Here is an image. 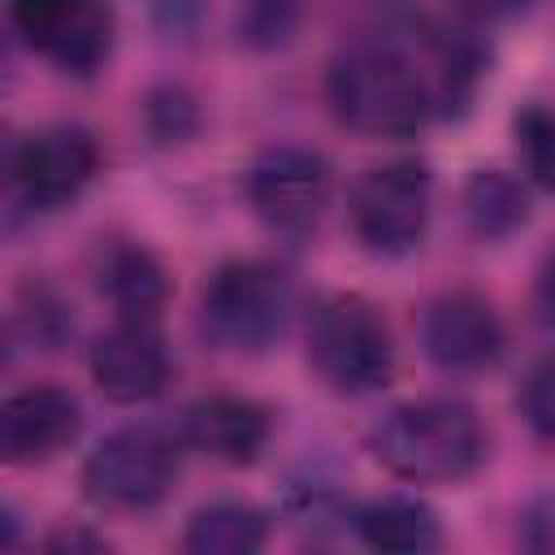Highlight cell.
Returning <instances> with one entry per match:
<instances>
[{"mask_svg": "<svg viewBox=\"0 0 555 555\" xmlns=\"http://www.w3.org/2000/svg\"><path fill=\"white\" fill-rule=\"evenodd\" d=\"M421 347L447 373H477L503 351V321L473 291L438 295L421 317Z\"/></svg>", "mask_w": 555, "mask_h": 555, "instance_id": "10", "label": "cell"}, {"mask_svg": "<svg viewBox=\"0 0 555 555\" xmlns=\"http://www.w3.org/2000/svg\"><path fill=\"white\" fill-rule=\"evenodd\" d=\"M264 538H269V516L260 507L221 499V503L199 507L186 520L182 546L191 555H251L264 546Z\"/></svg>", "mask_w": 555, "mask_h": 555, "instance_id": "16", "label": "cell"}, {"mask_svg": "<svg viewBox=\"0 0 555 555\" xmlns=\"http://www.w3.org/2000/svg\"><path fill=\"white\" fill-rule=\"evenodd\" d=\"M182 442L221 464H251L269 442V412L238 395H208L182 412Z\"/></svg>", "mask_w": 555, "mask_h": 555, "instance_id": "13", "label": "cell"}, {"mask_svg": "<svg viewBox=\"0 0 555 555\" xmlns=\"http://www.w3.org/2000/svg\"><path fill=\"white\" fill-rule=\"evenodd\" d=\"M100 291L108 295V304L121 317L152 321L169 295V278H165V264L147 247H117V251H108V260L100 269Z\"/></svg>", "mask_w": 555, "mask_h": 555, "instance_id": "17", "label": "cell"}, {"mask_svg": "<svg viewBox=\"0 0 555 555\" xmlns=\"http://www.w3.org/2000/svg\"><path fill=\"white\" fill-rule=\"evenodd\" d=\"M91 377L113 403H143L169 377L165 338L147 317H121L91 343Z\"/></svg>", "mask_w": 555, "mask_h": 555, "instance_id": "11", "label": "cell"}, {"mask_svg": "<svg viewBox=\"0 0 555 555\" xmlns=\"http://www.w3.org/2000/svg\"><path fill=\"white\" fill-rule=\"evenodd\" d=\"M147 130L156 143H186L199 130V108L182 87H160L147 100Z\"/></svg>", "mask_w": 555, "mask_h": 555, "instance_id": "20", "label": "cell"}, {"mask_svg": "<svg viewBox=\"0 0 555 555\" xmlns=\"http://www.w3.org/2000/svg\"><path fill=\"white\" fill-rule=\"evenodd\" d=\"M533 312L546 330H555V251L538 264V278H533Z\"/></svg>", "mask_w": 555, "mask_h": 555, "instance_id": "24", "label": "cell"}, {"mask_svg": "<svg viewBox=\"0 0 555 555\" xmlns=\"http://www.w3.org/2000/svg\"><path fill=\"white\" fill-rule=\"evenodd\" d=\"M373 460L403 481H464L486 460V434L460 399H412L369 429Z\"/></svg>", "mask_w": 555, "mask_h": 555, "instance_id": "2", "label": "cell"}, {"mask_svg": "<svg viewBox=\"0 0 555 555\" xmlns=\"http://www.w3.org/2000/svg\"><path fill=\"white\" fill-rule=\"evenodd\" d=\"M516 403H520L525 425H529L538 438L555 442V356H542V360L525 373Z\"/></svg>", "mask_w": 555, "mask_h": 555, "instance_id": "21", "label": "cell"}, {"mask_svg": "<svg viewBox=\"0 0 555 555\" xmlns=\"http://www.w3.org/2000/svg\"><path fill=\"white\" fill-rule=\"evenodd\" d=\"M147 9H152V22H156L160 30L182 35V30H191V26L199 22L204 0H147Z\"/></svg>", "mask_w": 555, "mask_h": 555, "instance_id": "22", "label": "cell"}, {"mask_svg": "<svg viewBox=\"0 0 555 555\" xmlns=\"http://www.w3.org/2000/svg\"><path fill=\"white\" fill-rule=\"evenodd\" d=\"M356 533L369 551H382V555H416V551H434L442 542L434 507L421 499H403V494L360 507Z\"/></svg>", "mask_w": 555, "mask_h": 555, "instance_id": "15", "label": "cell"}, {"mask_svg": "<svg viewBox=\"0 0 555 555\" xmlns=\"http://www.w3.org/2000/svg\"><path fill=\"white\" fill-rule=\"evenodd\" d=\"M451 4L473 22H507L529 9V0H451Z\"/></svg>", "mask_w": 555, "mask_h": 555, "instance_id": "25", "label": "cell"}, {"mask_svg": "<svg viewBox=\"0 0 555 555\" xmlns=\"http://www.w3.org/2000/svg\"><path fill=\"white\" fill-rule=\"evenodd\" d=\"M516 130V152L529 169V178L546 191H555V113L542 104H525L512 121Z\"/></svg>", "mask_w": 555, "mask_h": 555, "instance_id": "18", "label": "cell"}, {"mask_svg": "<svg viewBox=\"0 0 555 555\" xmlns=\"http://www.w3.org/2000/svg\"><path fill=\"white\" fill-rule=\"evenodd\" d=\"M299 26V0H243L238 9V39L247 48H282Z\"/></svg>", "mask_w": 555, "mask_h": 555, "instance_id": "19", "label": "cell"}, {"mask_svg": "<svg viewBox=\"0 0 555 555\" xmlns=\"http://www.w3.org/2000/svg\"><path fill=\"white\" fill-rule=\"evenodd\" d=\"M308 364L334 395H373L395 373V338L364 295H330L308 317Z\"/></svg>", "mask_w": 555, "mask_h": 555, "instance_id": "3", "label": "cell"}, {"mask_svg": "<svg viewBox=\"0 0 555 555\" xmlns=\"http://www.w3.org/2000/svg\"><path fill=\"white\" fill-rule=\"evenodd\" d=\"M13 30L65 74H95L113 48V13L104 0H9Z\"/></svg>", "mask_w": 555, "mask_h": 555, "instance_id": "7", "label": "cell"}, {"mask_svg": "<svg viewBox=\"0 0 555 555\" xmlns=\"http://www.w3.org/2000/svg\"><path fill=\"white\" fill-rule=\"evenodd\" d=\"M325 95L334 117L369 139L416 134L434 108V87L395 43H351L330 61Z\"/></svg>", "mask_w": 555, "mask_h": 555, "instance_id": "1", "label": "cell"}, {"mask_svg": "<svg viewBox=\"0 0 555 555\" xmlns=\"http://www.w3.org/2000/svg\"><path fill=\"white\" fill-rule=\"evenodd\" d=\"M43 546H48V551H56V555H100V551H108V542H104L100 533L82 529V525H65V529L48 533V538H43Z\"/></svg>", "mask_w": 555, "mask_h": 555, "instance_id": "23", "label": "cell"}, {"mask_svg": "<svg viewBox=\"0 0 555 555\" xmlns=\"http://www.w3.org/2000/svg\"><path fill=\"white\" fill-rule=\"evenodd\" d=\"M464 225L481 243H499L529 221V191L507 169H473L460 191Z\"/></svg>", "mask_w": 555, "mask_h": 555, "instance_id": "14", "label": "cell"}, {"mask_svg": "<svg viewBox=\"0 0 555 555\" xmlns=\"http://www.w3.org/2000/svg\"><path fill=\"white\" fill-rule=\"evenodd\" d=\"M178 477V442L156 425H121L95 442L82 464V494L95 507L139 512L169 494Z\"/></svg>", "mask_w": 555, "mask_h": 555, "instance_id": "5", "label": "cell"}, {"mask_svg": "<svg viewBox=\"0 0 555 555\" xmlns=\"http://www.w3.org/2000/svg\"><path fill=\"white\" fill-rule=\"evenodd\" d=\"M347 217L373 256H408L429 225V169L416 160L364 169L351 182Z\"/></svg>", "mask_w": 555, "mask_h": 555, "instance_id": "6", "label": "cell"}, {"mask_svg": "<svg viewBox=\"0 0 555 555\" xmlns=\"http://www.w3.org/2000/svg\"><path fill=\"white\" fill-rule=\"evenodd\" d=\"M330 199V165L295 143L264 147L247 169V204L260 221L282 234H304L317 225Z\"/></svg>", "mask_w": 555, "mask_h": 555, "instance_id": "8", "label": "cell"}, {"mask_svg": "<svg viewBox=\"0 0 555 555\" xmlns=\"http://www.w3.org/2000/svg\"><path fill=\"white\" fill-rule=\"evenodd\" d=\"M291 278L264 260H230L199 291V330L221 351H264L291 317Z\"/></svg>", "mask_w": 555, "mask_h": 555, "instance_id": "4", "label": "cell"}, {"mask_svg": "<svg viewBox=\"0 0 555 555\" xmlns=\"http://www.w3.org/2000/svg\"><path fill=\"white\" fill-rule=\"evenodd\" d=\"M82 429V408L61 386H30L0 408V455L9 464H43L61 455Z\"/></svg>", "mask_w": 555, "mask_h": 555, "instance_id": "12", "label": "cell"}, {"mask_svg": "<svg viewBox=\"0 0 555 555\" xmlns=\"http://www.w3.org/2000/svg\"><path fill=\"white\" fill-rule=\"evenodd\" d=\"M9 169H13L17 191L30 204L56 208V204L74 199L95 178L100 147L82 126H48V130H35L30 139L17 143Z\"/></svg>", "mask_w": 555, "mask_h": 555, "instance_id": "9", "label": "cell"}]
</instances>
